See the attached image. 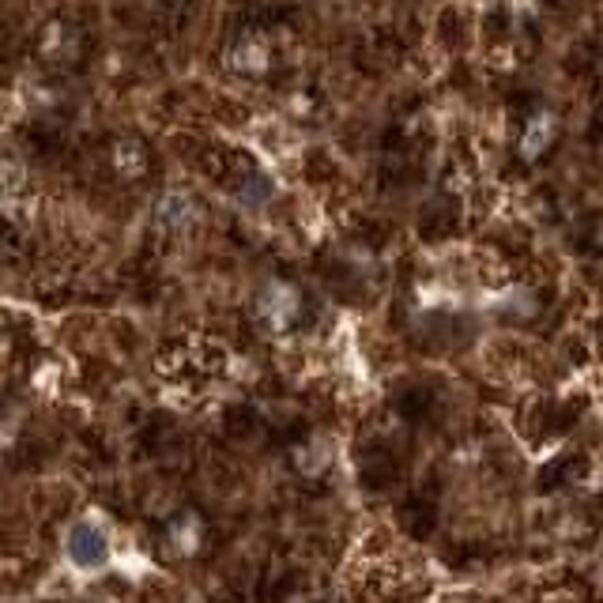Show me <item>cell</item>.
I'll list each match as a JSON object with an SVG mask.
<instances>
[{"label": "cell", "instance_id": "6da1fadb", "mask_svg": "<svg viewBox=\"0 0 603 603\" xmlns=\"http://www.w3.org/2000/svg\"><path fill=\"white\" fill-rule=\"evenodd\" d=\"M68 558L80 570H98L110 558V539L95 521H80L72 528V536H68Z\"/></svg>", "mask_w": 603, "mask_h": 603}, {"label": "cell", "instance_id": "7a4b0ae2", "mask_svg": "<svg viewBox=\"0 0 603 603\" xmlns=\"http://www.w3.org/2000/svg\"><path fill=\"white\" fill-rule=\"evenodd\" d=\"M302 313V298L294 291L291 283H268L261 294V317L264 325H272L276 332H287V328L298 321Z\"/></svg>", "mask_w": 603, "mask_h": 603}, {"label": "cell", "instance_id": "3957f363", "mask_svg": "<svg viewBox=\"0 0 603 603\" xmlns=\"http://www.w3.org/2000/svg\"><path fill=\"white\" fill-rule=\"evenodd\" d=\"M558 136V117L551 110H536V114L524 121V132H521V159H539L547 147L555 144Z\"/></svg>", "mask_w": 603, "mask_h": 603}, {"label": "cell", "instance_id": "277c9868", "mask_svg": "<svg viewBox=\"0 0 603 603\" xmlns=\"http://www.w3.org/2000/svg\"><path fill=\"white\" fill-rule=\"evenodd\" d=\"M230 65L242 68V72H261L268 65V49H264V42L257 34H245L242 42L230 49Z\"/></svg>", "mask_w": 603, "mask_h": 603}]
</instances>
